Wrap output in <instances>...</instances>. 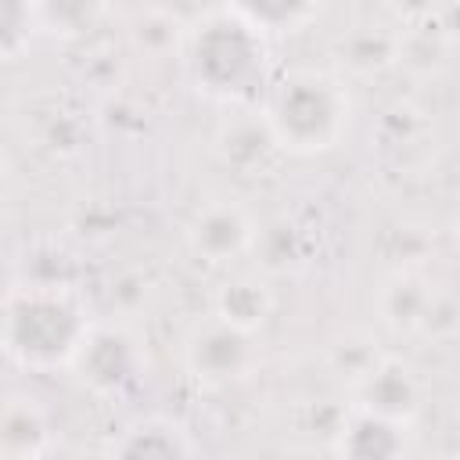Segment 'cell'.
Returning <instances> with one entry per match:
<instances>
[{"instance_id": "d6986e66", "label": "cell", "mask_w": 460, "mask_h": 460, "mask_svg": "<svg viewBox=\"0 0 460 460\" xmlns=\"http://www.w3.org/2000/svg\"><path fill=\"white\" fill-rule=\"evenodd\" d=\"M104 14H108V7H101V4H79V0H68V4H36L40 36H83Z\"/></svg>"}, {"instance_id": "52a82bcc", "label": "cell", "mask_w": 460, "mask_h": 460, "mask_svg": "<svg viewBox=\"0 0 460 460\" xmlns=\"http://www.w3.org/2000/svg\"><path fill=\"white\" fill-rule=\"evenodd\" d=\"M345 392H349L345 406L374 413V417L402 424V428H413L424 413V381H420V374L392 352H381Z\"/></svg>"}, {"instance_id": "e0dca14e", "label": "cell", "mask_w": 460, "mask_h": 460, "mask_svg": "<svg viewBox=\"0 0 460 460\" xmlns=\"http://www.w3.org/2000/svg\"><path fill=\"white\" fill-rule=\"evenodd\" d=\"M129 40L137 50H147V54H180V43H183V32H187V18L176 14V11H165V7H137L129 14Z\"/></svg>"}, {"instance_id": "8fae6325", "label": "cell", "mask_w": 460, "mask_h": 460, "mask_svg": "<svg viewBox=\"0 0 460 460\" xmlns=\"http://www.w3.org/2000/svg\"><path fill=\"white\" fill-rule=\"evenodd\" d=\"M399 40H402V29L392 25V22H356L349 29H341L331 43V54H334V72L345 79H370V75H381L388 68L399 65Z\"/></svg>"}, {"instance_id": "5bb4252c", "label": "cell", "mask_w": 460, "mask_h": 460, "mask_svg": "<svg viewBox=\"0 0 460 460\" xmlns=\"http://www.w3.org/2000/svg\"><path fill=\"white\" fill-rule=\"evenodd\" d=\"M212 151L234 172H259L277 155L259 108H230V115L212 133Z\"/></svg>"}, {"instance_id": "ac0fdd59", "label": "cell", "mask_w": 460, "mask_h": 460, "mask_svg": "<svg viewBox=\"0 0 460 460\" xmlns=\"http://www.w3.org/2000/svg\"><path fill=\"white\" fill-rule=\"evenodd\" d=\"M381 352H385V349H381V341H377L370 331L349 327V331H341L338 338H331V345H327V370L349 388Z\"/></svg>"}, {"instance_id": "ffe728a7", "label": "cell", "mask_w": 460, "mask_h": 460, "mask_svg": "<svg viewBox=\"0 0 460 460\" xmlns=\"http://www.w3.org/2000/svg\"><path fill=\"white\" fill-rule=\"evenodd\" d=\"M40 36L36 4L25 0H0V61L22 58L32 40Z\"/></svg>"}, {"instance_id": "9a60e30c", "label": "cell", "mask_w": 460, "mask_h": 460, "mask_svg": "<svg viewBox=\"0 0 460 460\" xmlns=\"http://www.w3.org/2000/svg\"><path fill=\"white\" fill-rule=\"evenodd\" d=\"M255 270L262 277H288L309 266V234L288 216H277L270 223H259L255 244H252Z\"/></svg>"}, {"instance_id": "6da1fadb", "label": "cell", "mask_w": 460, "mask_h": 460, "mask_svg": "<svg viewBox=\"0 0 460 460\" xmlns=\"http://www.w3.org/2000/svg\"><path fill=\"white\" fill-rule=\"evenodd\" d=\"M176 61L194 93L226 108H255L273 83V43L255 32L234 4L187 14Z\"/></svg>"}, {"instance_id": "9c48e42d", "label": "cell", "mask_w": 460, "mask_h": 460, "mask_svg": "<svg viewBox=\"0 0 460 460\" xmlns=\"http://www.w3.org/2000/svg\"><path fill=\"white\" fill-rule=\"evenodd\" d=\"M331 460H413V428L345 406L331 424Z\"/></svg>"}, {"instance_id": "2e32d148", "label": "cell", "mask_w": 460, "mask_h": 460, "mask_svg": "<svg viewBox=\"0 0 460 460\" xmlns=\"http://www.w3.org/2000/svg\"><path fill=\"white\" fill-rule=\"evenodd\" d=\"M234 11L255 32H262L270 43L277 36H295V32L309 29L323 14L320 4H305V0H255V4H234Z\"/></svg>"}, {"instance_id": "7a4b0ae2", "label": "cell", "mask_w": 460, "mask_h": 460, "mask_svg": "<svg viewBox=\"0 0 460 460\" xmlns=\"http://www.w3.org/2000/svg\"><path fill=\"white\" fill-rule=\"evenodd\" d=\"M255 108L277 155L291 158H316L334 151L349 137L356 115L349 79L320 65H295L273 75Z\"/></svg>"}, {"instance_id": "277c9868", "label": "cell", "mask_w": 460, "mask_h": 460, "mask_svg": "<svg viewBox=\"0 0 460 460\" xmlns=\"http://www.w3.org/2000/svg\"><path fill=\"white\" fill-rule=\"evenodd\" d=\"M65 370L86 395L119 402L147 381L151 359L144 338L126 320H93Z\"/></svg>"}, {"instance_id": "30bf717a", "label": "cell", "mask_w": 460, "mask_h": 460, "mask_svg": "<svg viewBox=\"0 0 460 460\" xmlns=\"http://www.w3.org/2000/svg\"><path fill=\"white\" fill-rule=\"evenodd\" d=\"M104 460H198V446L180 417L140 413L108 438Z\"/></svg>"}, {"instance_id": "4fadbf2b", "label": "cell", "mask_w": 460, "mask_h": 460, "mask_svg": "<svg viewBox=\"0 0 460 460\" xmlns=\"http://www.w3.org/2000/svg\"><path fill=\"white\" fill-rule=\"evenodd\" d=\"M50 410L29 392L0 395V460H29L47 442H54Z\"/></svg>"}, {"instance_id": "8992f818", "label": "cell", "mask_w": 460, "mask_h": 460, "mask_svg": "<svg viewBox=\"0 0 460 460\" xmlns=\"http://www.w3.org/2000/svg\"><path fill=\"white\" fill-rule=\"evenodd\" d=\"M259 219L234 198H208L201 201L187 223H183V244L187 252L212 266V270H230L234 262L252 255Z\"/></svg>"}, {"instance_id": "603a6c76", "label": "cell", "mask_w": 460, "mask_h": 460, "mask_svg": "<svg viewBox=\"0 0 460 460\" xmlns=\"http://www.w3.org/2000/svg\"><path fill=\"white\" fill-rule=\"evenodd\" d=\"M7 190H11V162H7V155L0 147V201L7 198Z\"/></svg>"}, {"instance_id": "5b68a950", "label": "cell", "mask_w": 460, "mask_h": 460, "mask_svg": "<svg viewBox=\"0 0 460 460\" xmlns=\"http://www.w3.org/2000/svg\"><path fill=\"white\" fill-rule=\"evenodd\" d=\"M180 367L198 388L223 392L248 381L262 367V345H259V334H248L216 316H205L187 327L180 341Z\"/></svg>"}, {"instance_id": "3957f363", "label": "cell", "mask_w": 460, "mask_h": 460, "mask_svg": "<svg viewBox=\"0 0 460 460\" xmlns=\"http://www.w3.org/2000/svg\"><path fill=\"white\" fill-rule=\"evenodd\" d=\"M90 323L75 288L11 284L0 295V356L29 374L65 370Z\"/></svg>"}, {"instance_id": "ba28073f", "label": "cell", "mask_w": 460, "mask_h": 460, "mask_svg": "<svg viewBox=\"0 0 460 460\" xmlns=\"http://www.w3.org/2000/svg\"><path fill=\"white\" fill-rule=\"evenodd\" d=\"M438 288H442V280L428 266H420V262L395 266L374 288V302H370L374 320L395 338H420Z\"/></svg>"}, {"instance_id": "7402d4cb", "label": "cell", "mask_w": 460, "mask_h": 460, "mask_svg": "<svg viewBox=\"0 0 460 460\" xmlns=\"http://www.w3.org/2000/svg\"><path fill=\"white\" fill-rule=\"evenodd\" d=\"M29 460H90L79 446H72V442H61V438H54V442H47L40 453H32Z\"/></svg>"}, {"instance_id": "7c38bea8", "label": "cell", "mask_w": 460, "mask_h": 460, "mask_svg": "<svg viewBox=\"0 0 460 460\" xmlns=\"http://www.w3.org/2000/svg\"><path fill=\"white\" fill-rule=\"evenodd\" d=\"M273 309H277L273 280L262 277L259 270H234L212 291V316L248 334H259L270 323Z\"/></svg>"}, {"instance_id": "44dd1931", "label": "cell", "mask_w": 460, "mask_h": 460, "mask_svg": "<svg viewBox=\"0 0 460 460\" xmlns=\"http://www.w3.org/2000/svg\"><path fill=\"white\" fill-rule=\"evenodd\" d=\"M456 331H460L456 295H453V288L442 280V288H438V295H435V302H431V309H428V320H424L420 338H424V341H435V345H449V341L456 338Z\"/></svg>"}]
</instances>
